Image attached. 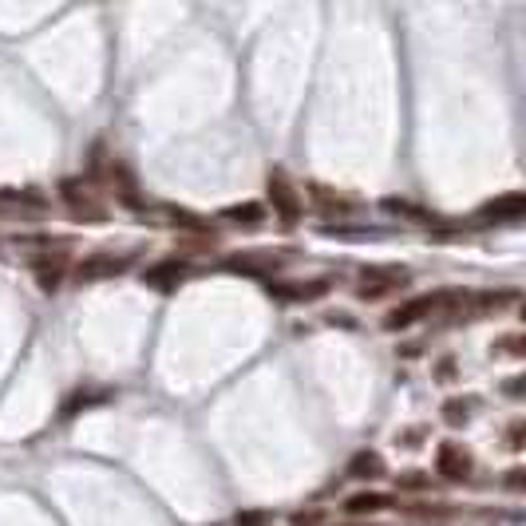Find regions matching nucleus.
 Returning a JSON list of instances; mask_svg holds the SVG:
<instances>
[{
	"label": "nucleus",
	"instance_id": "9b49d317",
	"mask_svg": "<svg viewBox=\"0 0 526 526\" xmlns=\"http://www.w3.org/2000/svg\"><path fill=\"white\" fill-rule=\"evenodd\" d=\"M344 475H349V479H361V483H376V479H384V475H388V463H384L380 451L364 448V451H356L352 459H349Z\"/></svg>",
	"mask_w": 526,
	"mask_h": 526
},
{
	"label": "nucleus",
	"instance_id": "20e7f679",
	"mask_svg": "<svg viewBox=\"0 0 526 526\" xmlns=\"http://www.w3.org/2000/svg\"><path fill=\"white\" fill-rule=\"evenodd\" d=\"M290 262L285 254H273V250H245V254H234L226 257V270L230 273H245V277H270L273 270Z\"/></svg>",
	"mask_w": 526,
	"mask_h": 526
},
{
	"label": "nucleus",
	"instance_id": "4be33fe9",
	"mask_svg": "<svg viewBox=\"0 0 526 526\" xmlns=\"http://www.w3.org/2000/svg\"><path fill=\"white\" fill-rule=\"evenodd\" d=\"M174 218V226H183V230H202V218H194L191 210H166Z\"/></svg>",
	"mask_w": 526,
	"mask_h": 526
},
{
	"label": "nucleus",
	"instance_id": "b1692460",
	"mask_svg": "<svg viewBox=\"0 0 526 526\" xmlns=\"http://www.w3.org/2000/svg\"><path fill=\"white\" fill-rule=\"evenodd\" d=\"M507 440H511V448H514V451H519V448H522V423H511Z\"/></svg>",
	"mask_w": 526,
	"mask_h": 526
},
{
	"label": "nucleus",
	"instance_id": "ddd939ff",
	"mask_svg": "<svg viewBox=\"0 0 526 526\" xmlns=\"http://www.w3.org/2000/svg\"><path fill=\"white\" fill-rule=\"evenodd\" d=\"M218 218L230 226H242V230H257V226L265 222V206L262 202H237V206H226Z\"/></svg>",
	"mask_w": 526,
	"mask_h": 526
},
{
	"label": "nucleus",
	"instance_id": "a211bd4d",
	"mask_svg": "<svg viewBox=\"0 0 526 526\" xmlns=\"http://www.w3.org/2000/svg\"><path fill=\"white\" fill-rule=\"evenodd\" d=\"M234 526H273V514L262 507H245L234 514Z\"/></svg>",
	"mask_w": 526,
	"mask_h": 526
},
{
	"label": "nucleus",
	"instance_id": "393cba45",
	"mask_svg": "<svg viewBox=\"0 0 526 526\" xmlns=\"http://www.w3.org/2000/svg\"><path fill=\"white\" fill-rule=\"evenodd\" d=\"M507 475H511V479H507V487H511V491H519V487H522V471L514 468V471H507Z\"/></svg>",
	"mask_w": 526,
	"mask_h": 526
},
{
	"label": "nucleus",
	"instance_id": "423d86ee",
	"mask_svg": "<svg viewBox=\"0 0 526 526\" xmlns=\"http://www.w3.org/2000/svg\"><path fill=\"white\" fill-rule=\"evenodd\" d=\"M59 194H64V202H67V210H72L76 218H84V222H103L107 210H103V202L87 191L79 178H67L64 186H59Z\"/></svg>",
	"mask_w": 526,
	"mask_h": 526
},
{
	"label": "nucleus",
	"instance_id": "f03ea898",
	"mask_svg": "<svg viewBox=\"0 0 526 526\" xmlns=\"http://www.w3.org/2000/svg\"><path fill=\"white\" fill-rule=\"evenodd\" d=\"M451 297L448 293H420V297H408L404 305H396V309L384 316V329L388 333H400V329H412V325H420L423 316H432L440 305H448Z\"/></svg>",
	"mask_w": 526,
	"mask_h": 526
},
{
	"label": "nucleus",
	"instance_id": "aec40b11",
	"mask_svg": "<svg viewBox=\"0 0 526 526\" xmlns=\"http://www.w3.org/2000/svg\"><path fill=\"white\" fill-rule=\"evenodd\" d=\"M514 301V293H479L475 297V309H503V305H511Z\"/></svg>",
	"mask_w": 526,
	"mask_h": 526
},
{
	"label": "nucleus",
	"instance_id": "6e6552de",
	"mask_svg": "<svg viewBox=\"0 0 526 526\" xmlns=\"http://www.w3.org/2000/svg\"><path fill=\"white\" fill-rule=\"evenodd\" d=\"M526 214V194L522 191H511V194H499L491 202L479 206V222H499V226H511V222H522Z\"/></svg>",
	"mask_w": 526,
	"mask_h": 526
},
{
	"label": "nucleus",
	"instance_id": "412c9836",
	"mask_svg": "<svg viewBox=\"0 0 526 526\" xmlns=\"http://www.w3.org/2000/svg\"><path fill=\"white\" fill-rule=\"evenodd\" d=\"M321 522H325V511H321V507L293 511V514H290V526H321Z\"/></svg>",
	"mask_w": 526,
	"mask_h": 526
},
{
	"label": "nucleus",
	"instance_id": "39448f33",
	"mask_svg": "<svg viewBox=\"0 0 526 526\" xmlns=\"http://www.w3.org/2000/svg\"><path fill=\"white\" fill-rule=\"evenodd\" d=\"M127 265H131V257H115V254L95 250L76 265V281L92 285V281H103V277H119V273H127Z\"/></svg>",
	"mask_w": 526,
	"mask_h": 526
},
{
	"label": "nucleus",
	"instance_id": "9d476101",
	"mask_svg": "<svg viewBox=\"0 0 526 526\" xmlns=\"http://www.w3.org/2000/svg\"><path fill=\"white\" fill-rule=\"evenodd\" d=\"M265 293L273 297V301H285V305H293V301H316V297H325L329 293V281H297V285H285V281H270L265 285Z\"/></svg>",
	"mask_w": 526,
	"mask_h": 526
},
{
	"label": "nucleus",
	"instance_id": "4468645a",
	"mask_svg": "<svg viewBox=\"0 0 526 526\" xmlns=\"http://www.w3.org/2000/svg\"><path fill=\"white\" fill-rule=\"evenodd\" d=\"M313 202L321 206L325 214H352L356 210V202H349V198H341V194H329V186H313Z\"/></svg>",
	"mask_w": 526,
	"mask_h": 526
},
{
	"label": "nucleus",
	"instance_id": "2eb2a0df",
	"mask_svg": "<svg viewBox=\"0 0 526 526\" xmlns=\"http://www.w3.org/2000/svg\"><path fill=\"white\" fill-rule=\"evenodd\" d=\"M384 210H388V214H400V218H412V222L432 226V214L420 210V206H412V202H404V198H384Z\"/></svg>",
	"mask_w": 526,
	"mask_h": 526
},
{
	"label": "nucleus",
	"instance_id": "7ed1b4c3",
	"mask_svg": "<svg viewBox=\"0 0 526 526\" xmlns=\"http://www.w3.org/2000/svg\"><path fill=\"white\" fill-rule=\"evenodd\" d=\"M265 194H270V206H273V214L281 218V226H297V222H301V194L293 191V183L281 171L270 174Z\"/></svg>",
	"mask_w": 526,
	"mask_h": 526
},
{
	"label": "nucleus",
	"instance_id": "f257e3e1",
	"mask_svg": "<svg viewBox=\"0 0 526 526\" xmlns=\"http://www.w3.org/2000/svg\"><path fill=\"white\" fill-rule=\"evenodd\" d=\"M408 270L404 265H369V270H361L356 277V297L361 301H380V297L396 293L400 285H408Z\"/></svg>",
	"mask_w": 526,
	"mask_h": 526
},
{
	"label": "nucleus",
	"instance_id": "dca6fc26",
	"mask_svg": "<svg viewBox=\"0 0 526 526\" xmlns=\"http://www.w3.org/2000/svg\"><path fill=\"white\" fill-rule=\"evenodd\" d=\"M475 404H479L475 396H468V400H448V404H443V420H448L451 428H459V423L471 420V408H475Z\"/></svg>",
	"mask_w": 526,
	"mask_h": 526
},
{
	"label": "nucleus",
	"instance_id": "f3484780",
	"mask_svg": "<svg viewBox=\"0 0 526 526\" xmlns=\"http://www.w3.org/2000/svg\"><path fill=\"white\" fill-rule=\"evenodd\" d=\"M59 273H64V257H59L56 265H48V262H36V277H40V290H48V293H52L56 285H59Z\"/></svg>",
	"mask_w": 526,
	"mask_h": 526
},
{
	"label": "nucleus",
	"instance_id": "0eeeda50",
	"mask_svg": "<svg viewBox=\"0 0 526 526\" xmlns=\"http://www.w3.org/2000/svg\"><path fill=\"white\" fill-rule=\"evenodd\" d=\"M186 273H191V265H186L183 257H163V262L143 270V285L147 290H158V293H171L186 281Z\"/></svg>",
	"mask_w": 526,
	"mask_h": 526
},
{
	"label": "nucleus",
	"instance_id": "5701e85b",
	"mask_svg": "<svg viewBox=\"0 0 526 526\" xmlns=\"http://www.w3.org/2000/svg\"><path fill=\"white\" fill-rule=\"evenodd\" d=\"M519 344H522V336L514 333V336H503V341H499V344H491V349H495V352H511V356H519V352H522Z\"/></svg>",
	"mask_w": 526,
	"mask_h": 526
},
{
	"label": "nucleus",
	"instance_id": "6ab92c4d",
	"mask_svg": "<svg viewBox=\"0 0 526 526\" xmlns=\"http://www.w3.org/2000/svg\"><path fill=\"white\" fill-rule=\"evenodd\" d=\"M95 400H107V392H95V396H87V392H76L72 400L64 404V412H59V415H64V420H72V415H76L79 408H87V404H95Z\"/></svg>",
	"mask_w": 526,
	"mask_h": 526
},
{
	"label": "nucleus",
	"instance_id": "1a4fd4ad",
	"mask_svg": "<svg viewBox=\"0 0 526 526\" xmlns=\"http://www.w3.org/2000/svg\"><path fill=\"white\" fill-rule=\"evenodd\" d=\"M435 475L448 483H463L471 475V455L459 443H440L435 448Z\"/></svg>",
	"mask_w": 526,
	"mask_h": 526
},
{
	"label": "nucleus",
	"instance_id": "f8f14e48",
	"mask_svg": "<svg viewBox=\"0 0 526 526\" xmlns=\"http://www.w3.org/2000/svg\"><path fill=\"white\" fill-rule=\"evenodd\" d=\"M396 507V495L388 491H356L349 503H344V511L352 514V519H364V514H380V511H388Z\"/></svg>",
	"mask_w": 526,
	"mask_h": 526
}]
</instances>
